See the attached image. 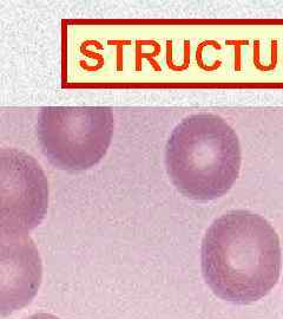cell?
I'll return each mask as SVG.
<instances>
[{"label":"cell","instance_id":"6da1fadb","mask_svg":"<svg viewBox=\"0 0 283 319\" xmlns=\"http://www.w3.org/2000/svg\"><path fill=\"white\" fill-rule=\"evenodd\" d=\"M202 273L218 298L251 304L267 296L281 273V245L274 227L249 211L216 219L202 241Z\"/></svg>","mask_w":283,"mask_h":319},{"label":"cell","instance_id":"7a4b0ae2","mask_svg":"<svg viewBox=\"0 0 283 319\" xmlns=\"http://www.w3.org/2000/svg\"><path fill=\"white\" fill-rule=\"evenodd\" d=\"M241 144L222 117L197 113L179 122L165 147V167L188 199L212 201L226 195L240 175Z\"/></svg>","mask_w":283,"mask_h":319},{"label":"cell","instance_id":"3957f363","mask_svg":"<svg viewBox=\"0 0 283 319\" xmlns=\"http://www.w3.org/2000/svg\"><path fill=\"white\" fill-rule=\"evenodd\" d=\"M115 120L108 106H44L36 124L43 155L54 168L87 170L111 144Z\"/></svg>","mask_w":283,"mask_h":319},{"label":"cell","instance_id":"277c9868","mask_svg":"<svg viewBox=\"0 0 283 319\" xmlns=\"http://www.w3.org/2000/svg\"><path fill=\"white\" fill-rule=\"evenodd\" d=\"M49 207V182L35 157L17 148L0 150V237H26Z\"/></svg>","mask_w":283,"mask_h":319},{"label":"cell","instance_id":"5b68a950","mask_svg":"<svg viewBox=\"0 0 283 319\" xmlns=\"http://www.w3.org/2000/svg\"><path fill=\"white\" fill-rule=\"evenodd\" d=\"M43 277L39 252L30 237H0V299L3 316L33 299Z\"/></svg>","mask_w":283,"mask_h":319},{"label":"cell","instance_id":"8992f818","mask_svg":"<svg viewBox=\"0 0 283 319\" xmlns=\"http://www.w3.org/2000/svg\"><path fill=\"white\" fill-rule=\"evenodd\" d=\"M25 319H60V318H58V317L53 316V314H50V313H37V314H33V316L28 317V318H25Z\"/></svg>","mask_w":283,"mask_h":319}]
</instances>
